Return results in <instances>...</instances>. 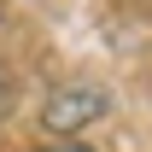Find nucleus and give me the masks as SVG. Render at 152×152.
<instances>
[{
	"instance_id": "7ed1b4c3",
	"label": "nucleus",
	"mask_w": 152,
	"mask_h": 152,
	"mask_svg": "<svg viewBox=\"0 0 152 152\" xmlns=\"http://www.w3.org/2000/svg\"><path fill=\"white\" fill-rule=\"evenodd\" d=\"M12 105V82H6V70H0V111Z\"/></svg>"
},
{
	"instance_id": "f257e3e1",
	"label": "nucleus",
	"mask_w": 152,
	"mask_h": 152,
	"mask_svg": "<svg viewBox=\"0 0 152 152\" xmlns=\"http://www.w3.org/2000/svg\"><path fill=\"white\" fill-rule=\"evenodd\" d=\"M105 111H111V94H105L99 82H64V88H53V94H47L41 123H47L58 140H76V134L88 129V123H99Z\"/></svg>"
},
{
	"instance_id": "f03ea898",
	"label": "nucleus",
	"mask_w": 152,
	"mask_h": 152,
	"mask_svg": "<svg viewBox=\"0 0 152 152\" xmlns=\"http://www.w3.org/2000/svg\"><path fill=\"white\" fill-rule=\"evenodd\" d=\"M35 152H94V146H82V140H47V146H35Z\"/></svg>"
}]
</instances>
